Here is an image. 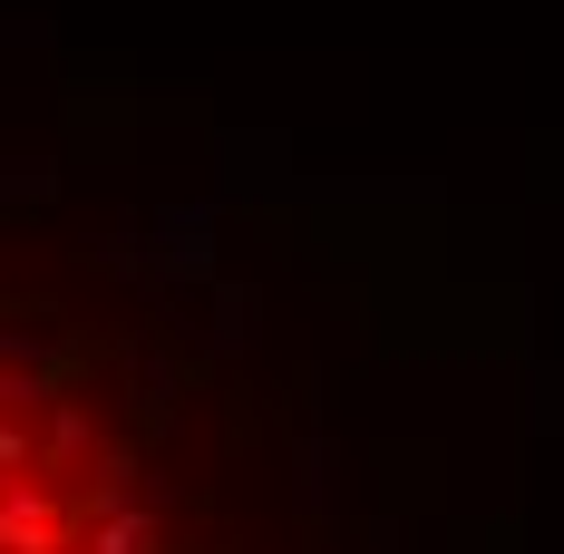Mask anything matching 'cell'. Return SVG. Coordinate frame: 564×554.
Masks as SVG:
<instances>
[{"instance_id": "obj_1", "label": "cell", "mask_w": 564, "mask_h": 554, "mask_svg": "<svg viewBox=\"0 0 564 554\" xmlns=\"http://www.w3.org/2000/svg\"><path fill=\"white\" fill-rule=\"evenodd\" d=\"M78 545V506L50 497L40 477H20V487H0V554H68Z\"/></svg>"}, {"instance_id": "obj_3", "label": "cell", "mask_w": 564, "mask_h": 554, "mask_svg": "<svg viewBox=\"0 0 564 554\" xmlns=\"http://www.w3.org/2000/svg\"><path fill=\"white\" fill-rule=\"evenodd\" d=\"M30 467H40V438H30V428H10V419H0V487H20V477H30Z\"/></svg>"}, {"instance_id": "obj_2", "label": "cell", "mask_w": 564, "mask_h": 554, "mask_svg": "<svg viewBox=\"0 0 564 554\" xmlns=\"http://www.w3.org/2000/svg\"><path fill=\"white\" fill-rule=\"evenodd\" d=\"M147 545H156V515L147 506H117V515L88 525V554H147Z\"/></svg>"}, {"instance_id": "obj_4", "label": "cell", "mask_w": 564, "mask_h": 554, "mask_svg": "<svg viewBox=\"0 0 564 554\" xmlns=\"http://www.w3.org/2000/svg\"><path fill=\"white\" fill-rule=\"evenodd\" d=\"M88 447V409H58V428H50V447H40V467H68Z\"/></svg>"}, {"instance_id": "obj_5", "label": "cell", "mask_w": 564, "mask_h": 554, "mask_svg": "<svg viewBox=\"0 0 564 554\" xmlns=\"http://www.w3.org/2000/svg\"><path fill=\"white\" fill-rule=\"evenodd\" d=\"M68 554H88V535H78V545H68Z\"/></svg>"}]
</instances>
